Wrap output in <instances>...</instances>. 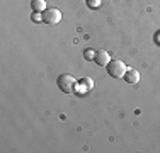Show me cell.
Returning <instances> with one entry per match:
<instances>
[{
	"instance_id": "6da1fadb",
	"label": "cell",
	"mask_w": 160,
	"mask_h": 153,
	"mask_svg": "<svg viewBox=\"0 0 160 153\" xmlns=\"http://www.w3.org/2000/svg\"><path fill=\"white\" fill-rule=\"evenodd\" d=\"M58 87H60V90L65 92V94H75V89H77V82L78 80L75 78L73 75H70V73H62L58 76Z\"/></svg>"
},
{
	"instance_id": "7a4b0ae2",
	"label": "cell",
	"mask_w": 160,
	"mask_h": 153,
	"mask_svg": "<svg viewBox=\"0 0 160 153\" xmlns=\"http://www.w3.org/2000/svg\"><path fill=\"white\" fill-rule=\"evenodd\" d=\"M106 70H108L109 76H112V78H121V76H124L126 73V65H124V61L121 60H111L108 65H106Z\"/></svg>"
},
{
	"instance_id": "3957f363",
	"label": "cell",
	"mask_w": 160,
	"mask_h": 153,
	"mask_svg": "<svg viewBox=\"0 0 160 153\" xmlns=\"http://www.w3.org/2000/svg\"><path fill=\"white\" fill-rule=\"evenodd\" d=\"M60 21H62V12H60V9L51 7V9H46L43 12V22H46V24H58Z\"/></svg>"
},
{
	"instance_id": "277c9868",
	"label": "cell",
	"mask_w": 160,
	"mask_h": 153,
	"mask_svg": "<svg viewBox=\"0 0 160 153\" xmlns=\"http://www.w3.org/2000/svg\"><path fill=\"white\" fill-rule=\"evenodd\" d=\"M94 89V80L89 78V76H83L77 82V89H75V94L77 95H85L87 92H90Z\"/></svg>"
},
{
	"instance_id": "5b68a950",
	"label": "cell",
	"mask_w": 160,
	"mask_h": 153,
	"mask_svg": "<svg viewBox=\"0 0 160 153\" xmlns=\"http://www.w3.org/2000/svg\"><path fill=\"white\" fill-rule=\"evenodd\" d=\"M94 61L99 65V67H106V65L111 61V55H109L106 49H99L96 51V56H94Z\"/></svg>"
},
{
	"instance_id": "8992f818",
	"label": "cell",
	"mask_w": 160,
	"mask_h": 153,
	"mask_svg": "<svg viewBox=\"0 0 160 153\" xmlns=\"http://www.w3.org/2000/svg\"><path fill=\"white\" fill-rule=\"evenodd\" d=\"M124 82L131 83V85L138 83V82H140V72L135 70V68H128L126 73H124Z\"/></svg>"
},
{
	"instance_id": "52a82bcc",
	"label": "cell",
	"mask_w": 160,
	"mask_h": 153,
	"mask_svg": "<svg viewBox=\"0 0 160 153\" xmlns=\"http://www.w3.org/2000/svg\"><path fill=\"white\" fill-rule=\"evenodd\" d=\"M31 7L34 12H44L46 10V0H32Z\"/></svg>"
},
{
	"instance_id": "ba28073f",
	"label": "cell",
	"mask_w": 160,
	"mask_h": 153,
	"mask_svg": "<svg viewBox=\"0 0 160 153\" xmlns=\"http://www.w3.org/2000/svg\"><path fill=\"white\" fill-rule=\"evenodd\" d=\"M94 56H96V51H94V49H85V51H83V58L85 60H94Z\"/></svg>"
},
{
	"instance_id": "9c48e42d",
	"label": "cell",
	"mask_w": 160,
	"mask_h": 153,
	"mask_svg": "<svg viewBox=\"0 0 160 153\" xmlns=\"http://www.w3.org/2000/svg\"><path fill=\"white\" fill-rule=\"evenodd\" d=\"M87 5H89L90 9H97V7L101 5V0H87Z\"/></svg>"
},
{
	"instance_id": "30bf717a",
	"label": "cell",
	"mask_w": 160,
	"mask_h": 153,
	"mask_svg": "<svg viewBox=\"0 0 160 153\" xmlns=\"http://www.w3.org/2000/svg\"><path fill=\"white\" fill-rule=\"evenodd\" d=\"M41 21H43V14L34 12V14H32V22H41Z\"/></svg>"
},
{
	"instance_id": "8fae6325",
	"label": "cell",
	"mask_w": 160,
	"mask_h": 153,
	"mask_svg": "<svg viewBox=\"0 0 160 153\" xmlns=\"http://www.w3.org/2000/svg\"><path fill=\"white\" fill-rule=\"evenodd\" d=\"M155 39H157V43H158V44H160V32H158V34H157V36H155Z\"/></svg>"
}]
</instances>
